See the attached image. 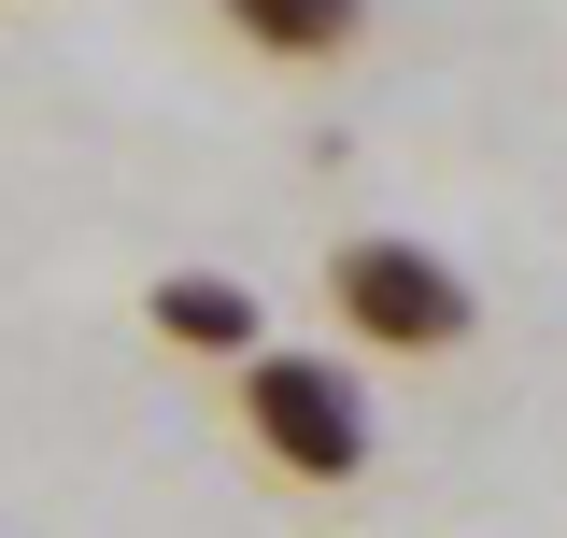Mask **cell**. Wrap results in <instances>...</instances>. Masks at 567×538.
Returning <instances> with one entry per match:
<instances>
[{"label": "cell", "instance_id": "1", "mask_svg": "<svg viewBox=\"0 0 567 538\" xmlns=\"http://www.w3.org/2000/svg\"><path fill=\"white\" fill-rule=\"evenodd\" d=\"M227 411H241V439H256V468L298 482V496H354V482L383 468V425H369V383H354L341 354H227Z\"/></svg>", "mask_w": 567, "mask_h": 538}, {"label": "cell", "instance_id": "2", "mask_svg": "<svg viewBox=\"0 0 567 538\" xmlns=\"http://www.w3.org/2000/svg\"><path fill=\"white\" fill-rule=\"evenodd\" d=\"M327 327L369 340V354H398V369H440V354L483 340V298H468L454 256H425L398 227H354V241H327Z\"/></svg>", "mask_w": 567, "mask_h": 538}, {"label": "cell", "instance_id": "3", "mask_svg": "<svg viewBox=\"0 0 567 538\" xmlns=\"http://www.w3.org/2000/svg\"><path fill=\"white\" fill-rule=\"evenodd\" d=\"M213 29L270 71H341L369 43V0H213Z\"/></svg>", "mask_w": 567, "mask_h": 538}, {"label": "cell", "instance_id": "4", "mask_svg": "<svg viewBox=\"0 0 567 538\" xmlns=\"http://www.w3.org/2000/svg\"><path fill=\"white\" fill-rule=\"evenodd\" d=\"M142 327L171 340V354H199V369H227V354H256V340H270V312H256V283H227V269H156Z\"/></svg>", "mask_w": 567, "mask_h": 538}]
</instances>
